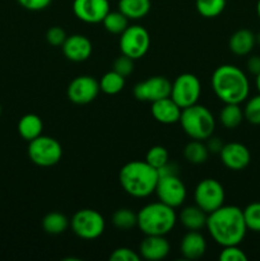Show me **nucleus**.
I'll use <instances>...</instances> for the list:
<instances>
[{
    "label": "nucleus",
    "mask_w": 260,
    "mask_h": 261,
    "mask_svg": "<svg viewBox=\"0 0 260 261\" xmlns=\"http://www.w3.org/2000/svg\"><path fill=\"white\" fill-rule=\"evenodd\" d=\"M205 228L213 241L222 247L240 245L247 232L242 209L236 205H222L209 213Z\"/></svg>",
    "instance_id": "nucleus-1"
},
{
    "label": "nucleus",
    "mask_w": 260,
    "mask_h": 261,
    "mask_svg": "<svg viewBox=\"0 0 260 261\" xmlns=\"http://www.w3.org/2000/svg\"><path fill=\"white\" fill-rule=\"evenodd\" d=\"M212 88L223 103H242L250 93V83L244 70L232 64L218 66L212 74Z\"/></svg>",
    "instance_id": "nucleus-2"
},
{
    "label": "nucleus",
    "mask_w": 260,
    "mask_h": 261,
    "mask_svg": "<svg viewBox=\"0 0 260 261\" xmlns=\"http://www.w3.org/2000/svg\"><path fill=\"white\" fill-rule=\"evenodd\" d=\"M158 177V170L145 161L127 162L119 172L120 186L133 198H147L154 194Z\"/></svg>",
    "instance_id": "nucleus-3"
},
{
    "label": "nucleus",
    "mask_w": 260,
    "mask_h": 261,
    "mask_svg": "<svg viewBox=\"0 0 260 261\" xmlns=\"http://www.w3.org/2000/svg\"><path fill=\"white\" fill-rule=\"evenodd\" d=\"M137 227L147 236H166L170 233L177 222L175 208L163 204L162 201L149 203L137 213Z\"/></svg>",
    "instance_id": "nucleus-4"
},
{
    "label": "nucleus",
    "mask_w": 260,
    "mask_h": 261,
    "mask_svg": "<svg viewBox=\"0 0 260 261\" xmlns=\"http://www.w3.org/2000/svg\"><path fill=\"white\" fill-rule=\"evenodd\" d=\"M181 127L189 138L205 142L216 130V119L213 114L203 105H193L181 111Z\"/></svg>",
    "instance_id": "nucleus-5"
},
{
    "label": "nucleus",
    "mask_w": 260,
    "mask_h": 261,
    "mask_svg": "<svg viewBox=\"0 0 260 261\" xmlns=\"http://www.w3.org/2000/svg\"><path fill=\"white\" fill-rule=\"evenodd\" d=\"M28 157L38 167H53L63 157V147L53 137L40 135L28 142Z\"/></svg>",
    "instance_id": "nucleus-6"
},
{
    "label": "nucleus",
    "mask_w": 260,
    "mask_h": 261,
    "mask_svg": "<svg viewBox=\"0 0 260 261\" xmlns=\"http://www.w3.org/2000/svg\"><path fill=\"white\" fill-rule=\"evenodd\" d=\"M103 216L94 209H81L70 219V228L82 240H96L105 232Z\"/></svg>",
    "instance_id": "nucleus-7"
},
{
    "label": "nucleus",
    "mask_w": 260,
    "mask_h": 261,
    "mask_svg": "<svg viewBox=\"0 0 260 261\" xmlns=\"http://www.w3.org/2000/svg\"><path fill=\"white\" fill-rule=\"evenodd\" d=\"M119 46L122 55L129 56L133 60H138L149 50L150 36L143 25H127L126 30L120 35Z\"/></svg>",
    "instance_id": "nucleus-8"
},
{
    "label": "nucleus",
    "mask_w": 260,
    "mask_h": 261,
    "mask_svg": "<svg viewBox=\"0 0 260 261\" xmlns=\"http://www.w3.org/2000/svg\"><path fill=\"white\" fill-rule=\"evenodd\" d=\"M224 199H226V193L223 185L216 178H204L194 190L195 204L206 214L224 205Z\"/></svg>",
    "instance_id": "nucleus-9"
},
{
    "label": "nucleus",
    "mask_w": 260,
    "mask_h": 261,
    "mask_svg": "<svg viewBox=\"0 0 260 261\" xmlns=\"http://www.w3.org/2000/svg\"><path fill=\"white\" fill-rule=\"evenodd\" d=\"M201 94L200 81L191 73L180 74L171 87V98L181 107L186 109L189 106L198 103Z\"/></svg>",
    "instance_id": "nucleus-10"
},
{
    "label": "nucleus",
    "mask_w": 260,
    "mask_h": 261,
    "mask_svg": "<svg viewBox=\"0 0 260 261\" xmlns=\"http://www.w3.org/2000/svg\"><path fill=\"white\" fill-rule=\"evenodd\" d=\"M154 194L166 205L178 208L185 203L188 190L178 175H163L158 177Z\"/></svg>",
    "instance_id": "nucleus-11"
},
{
    "label": "nucleus",
    "mask_w": 260,
    "mask_h": 261,
    "mask_svg": "<svg viewBox=\"0 0 260 261\" xmlns=\"http://www.w3.org/2000/svg\"><path fill=\"white\" fill-rule=\"evenodd\" d=\"M172 83L166 76L154 75L134 86L133 94L138 101L154 102L171 96Z\"/></svg>",
    "instance_id": "nucleus-12"
},
{
    "label": "nucleus",
    "mask_w": 260,
    "mask_h": 261,
    "mask_svg": "<svg viewBox=\"0 0 260 261\" xmlns=\"http://www.w3.org/2000/svg\"><path fill=\"white\" fill-rule=\"evenodd\" d=\"M99 82L91 75H79L69 83L66 94L69 101L75 105H88L99 93Z\"/></svg>",
    "instance_id": "nucleus-13"
},
{
    "label": "nucleus",
    "mask_w": 260,
    "mask_h": 261,
    "mask_svg": "<svg viewBox=\"0 0 260 261\" xmlns=\"http://www.w3.org/2000/svg\"><path fill=\"white\" fill-rule=\"evenodd\" d=\"M110 12L109 0H74L73 13L79 20L89 24L102 23Z\"/></svg>",
    "instance_id": "nucleus-14"
},
{
    "label": "nucleus",
    "mask_w": 260,
    "mask_h": 261,
    "mask_svg": "<svg viewBox=\"0 0 260 261\" xmlns=\"http://www.w3.org/2000/svg\"><path fill=\"white\" fill-rule=\"evenodd\" d=\"M221 162L226 168L231 171H242L250 165L251 154L246 145L242 143L232 142L223 144L219 152Z\"/></svg>",
    "instance_id": "nucleus-15"
},
{
    "label": "nucleus",
    "mask_w": 260,
    "mask_h": 261,
    "mask_svg": "<svg viewBox=\"0 0 260 261\" xmlns=\"http://www.w3.org/2000/svg\"><path fill=\"white\" fill-rule=\"evenodd\" d=\"M64 56L68 60L74 63H82L91 58L92 55V42L84 35H70L66 37L65 42L61 46Z\"/></svg>",
    "instance_id": "nucleus-16"
},
{
    "label": "nucleus",
    "mask_w": 260,
    "mask_h": 261,
    "mask_svg": "<svg viewBox=\"0 0 260 261\" xmlns=\"http://www.w3.org/2000/svg\"><path fill=\"white\" fill-rule=\"evenodd\" d=\"M170 244L166 236L147 234L139 245V255L148 261H161L170 254Z\"/></svg>",
    "instance_id": "nucleus-17"
},
{
    "label": "nucleus",
    "mask_w": 260,
    "mask_h": 261,
    "mask_svg": "<svg viewBox=\"0 0 260 261\" xmlns=\"http://www.w3.org/2000/svg\"><path fill=\"white\" fill-rule=\"evenodd\" d=\"M181 111H183V109L171 97H166V98L152 102V106H150V114L154 117L155 121L165 125L178 122Z\"/></svg>",
    "instance_id": "nucleus-18"
},
{
    "label": "nucleus",
    "mask_w": 260,
    "mask_h": 261,
    "mask_svg": "<svg viewBox=\"0 0 260 261\" xmlns=\"http://www.w3.org/2000/svg\"><path fill=\"white\" fill-rule=\"evenodd\" d=\"M206 251L205 237L199 231H188L180 242V252L186 260H198Z\"/></svg>",
    "instance_id": "nucleus-19"
},
{
    "label": "nucleus",
    "mask_w": 260,
    "mask_h": 261,
    "mask_svg": "<svg viewBox=\"0 0 260 261\" xmlns=\"http://www.w3.org/2000/svg\"><path fill=\"white\" fill-rule=\"evenodd\" d=\"M256 45V37L252 31L241 28L232 33L228 41V47L232 54L237 56H246Z\"/></svg>",
    "instance_id": "nucleus-20"
},
{
    "label": "nucleus",
    "mask_w": 260,
    "mask_h": 261,
    "mask_svg": "<svg viewBox=\"0 0 260 261\" xmlns=\"http://www.w3.org/2000/svg\"><path fill=\"white\" fill-rule=\"evenodd\" d=\"M208 214L198 205L185 206L178 214V221L188 231H201L206 226Z\"/></svg>",
    "instance_id": "nucleus-21"
},
{
    "label": "nucleus",
    "mask_w": 260,
    "mask_h": 261,
    "mask_svg": "<svg viewBox=\"0 0 260 261\" xmlns=\"http://www.w3.org/2000/svg\"><path fill=\"white\" fill-rule=\"evenodd\" d=\"M42 120L36 114L24 115L18 121V133H19L20 138L24 139L25 142H31V140L42 135Z\"/></svg>",
    "instance_id": "nucleus-22"
},
{
    "label": "nucleus",
    "mask_w": 260,
    "mask_h": 261,
    "mask_svg": "<svg viewBox=\"0 0 260 261\" xmlns=\"http://www.w3.org/2000/svg\"><path fill=\"white\" fill-rule=\"evenodd\" d=\"M119 10L129 20H138L149 13L152 3L150 0H119Z\"/></svg>",
    "instance_id": "nucleus-23"
},
{
    "label": "nucleus",
    "mask_w": 260,
    "mask_h": 261,
    "mask_svg": "<svg viewBox=\"0 0 260 261\" xmlns=\"http://www.w3.org/2000/svg\"><path fill=\"white\" fill-rule=\"evenodd\" d=\"M219 122L226 129H236L240 126L244 117V110L239 103H224L223 109L219 112Z\"/></svg>",
    "instance_id": "nucleus-24"
},
{
    "label": "nucleus",
    "mask_w": 260,
    "mask_h": 261,
    "mask_svg": "<svg viewBox=\"0 0 260 261\" xmlns=\"http://www.w3.org/2000/svg\"><path fill=\"white\" fill-rule=\"evenodd\" d=\"M184 157L191 165H201L208 160L209 150L203 140L191 139L184 148Z\"/></svg>",
    "instance_id": "nucleus-25"
},
{
    "label": "nucleus",
    "mask_w": 260,
    "mask_h": 261,
    "mask_svg": "<svg viewBox=\"0 0 260 261\" xmlns=\"http://www.w3.org/2000/svg\"><path fill=\"white\" fill-rule=\"evenodd\" d=\"M70 226V221L59 212H51L42 219V228L48 234H61Z\"/></svg>",
    "instance_id": "nucleus-26"
},
{
    "label": "nucleus",
    "mask_w": 260,
    "mask_h": 261,
    "mask_svg": "<svg viewBox=\"0 0 260 261\" xmlns=\"http://www.w3.org/2000/svg\"><path fill=\"white\" fill-rule=\"evenodd\" d=\"M125 87V76L121 74L116 73L115 70L107 71L99 79V89L103 93L114 96V94L120 93Z\"/></svg>",
    "instance_id": "nucleus-27"
},
{
    "label": "nucleus",
    "mask_w": 260,
    "mask_h": 261,
    "mask_svg": "<svg viewBox=\"0 0 260 261\" xmlns=\"http://www.w3.org/2000/svg\"><path fill=\"white\" fill-rule=\"evenodd\" d=\"M102 24L107 32L112 33V35H121L129 25V19L119 9L115 12L110 10L102 20Z\"/></svg>",
    "instance_id": "nucleus-28"
},
{
    "label": "nucleus",
    "mask_w": 260,
    "mask_h": 261,
    "mask_svg": "<svg viewBox=\"0 0 260 261\" xmlns=\"http://www.w3.org/2000/svg\"><path fill=\"white\" fill-rule=\"evenodd\" d=\"M111 222L115 228L121 229V231H129V229L137 227L138 217L137 213H134L132 209L120 208L112 214Z\"/></svg>",
    "instance_id": "nucleus-29"
},
{
    "label": "nucleus",
    "mask_w": 260,
    "mask_h": 261,
    "mask_svg": "<svg viewBox=\"0 0 260 261\" xmlns=\"http://www.w3.org/2000/svg\"><path fill=\"white\" fill-rule=\"evenodd\" d=\"M227 0H195L196 12L204 18H216L224 10Z\"/></svg>",
    "instance_id": "nucleus-30"
},
{
    "label": "nucleus",
    "mask_w": 260,
    "mask_h": 261,
    "mask_svg": "<svg viewBox=\"0 0 260 261\" xmlns=\"http://www.w3.org/2000/svg\"><path fill=\"white\" fill-rule=\"evenodd\" d=\"M242 213H244L247 231L260 233V201L249 204L246 208L242 209Z\"/></svg>",
    "instance_id": "nucleus-31"
},
{
    "label": "nucleus",
    "mask_w": 260,
    "mask_h": 261,
    "mask_svg": "<svg viewBox=\"0 0 260 261\" xmlns=\"http://www.w3.org/2000/svg\"><path fill=\"white\" fill-rule=\"evenodd\" d=\"M144 161L149 163L152 167H154L155 170H160L161 167H163L170 161V154H168V150L165 147L154 145V147L148 149Z\"/></svg>",
    "instance_id": "nucleus-32"
},
{
    "label": "nucleus",
    "mask_w": 260,
    "mask_h": 261,
    "mask_svg": "<svg viewBox=\"0 0 260 261\" xmlns=\"http://www.w3.org/2000/svg\"><path fill=\"white\" fill-rule=\"evenodd\" d=\"M245 120L252 125H260V93L247 99L244 109Z\"/></svg>",
    "instance_id": "nucleus-33"
},
{
    "label": "nucleus",
    "mask_w": 260,
    "mask_h": 261,
    "mask_svg": "<svg viewBox=\"0 0 260 261\" xmlns=\"http://www.w3.org/2000/svg\"><path fill=\"white\" fill-rule=\"evenodd\" d=\"M221 261H247V255L242 249H240L239 245H232V246H224L219 254Z\"/></svg>",
    "instance_id": "nucleus-34"
},
{
    "label": "nucleus",
    "mask_w": 260,
    "mask_h": 261,
    "mask_svg": "<svg viewBox=\"0 0 260 261\" xmlns=\"http://www.w3.org/2000/svg\"><path fill=\"white\" fill-rule=\"evenodd\" d=\"M112 70H115L116 73L121 74L122 76H129L130 74L134 70V60L130 59L126 55H120L119 58H116V60L114 61V66H112Z\"/></svg>",
    "instance_id": "nucleus-35"
},
{
    "label": "nucleus",
    "mask_w": 260,
    "mask_h": 261,
    "mask_svg": "<svg viewBox=\"0 0 260 261\" xmlns=\"http://www.w3.org/2000/svg\"><path fill=\"white\" fill-rule=\"evenodd\" d=\"M109 259L111 261H139L140 255L129 247H119L111 252Z\"/></svg>",
    "instance_id": "nucleus-36"
},
{
    "label": "nucleus",
    "mask_w": 260,
    "mask_h": 261,
    "mask_svg": "<svg viewBox=\"0 0 260 261\" xmlns=\"http://www.w3.org/2000/svg\"><path fill=\"white\" fill-rule=\"evenodd\" d=\"M66 33L65 31L63 30L61 27H51L50 30L46 32V41L50 43L51 46H55V47H59V46H63V43L65 42L66 40Z\"/></svg>",
    "instance_id": "nucleus-37"
},
{
    "label": "nucleus",
    "mask_w": 260,
    "mask_h": 261,
    "mask_svg": "<svg viewBox=\"0 0 260 261\" xmlns=\"http://www.w3.org/2000/svg\"><path fill=\"white\" fill-rule=\"evenodd\" d=\"M18 4L31 12H40L46 9L53 0H17Z\"/></svg>",
    "instance_id": "nucleus-38"
},
{
    "label": "nucleus",
    "mask_w": 260,
    "mask_h": 261,
    "mask_svg": "<svg viewBox=\"0 0 260 261\" xmlns=\"http://www.w3.org/2000/svg\"><path fill=\"white\" fill-rule=\"evenodd\" d=\"M205 144H206V148H208L209 153H214V154H219L222 147H223L222 140L219 139L218 137H213V135L209 137L208 139L205 140Z\"/></svg>",
    "instance_id": "nucleus-39"
},
{
    "label": "nucleus",
    "mask_w": 260,
    "mask_h": 261,
    "mask_svg": "<svg viewBox=\"0 0 260 261\" xmlns=\"http://www.w3.org/2000/svg\"><path fill=\"white\" fill-rule=\"evenodd\" d=\"M246 68L250 73L254 74V75L256 76L257 74L260 73V56L259 55L250 56V58L247 59Z\"/></svg>",
    "instance_id": "nucleus-40"
},
{
    "label": "nucleus",
    "mask_w": 260,
    "mask_h": 261,
    "mask_svg": "<svg viewBox=\"0 0 260 261\" xmlns=\"http://www.w3.org/2000/svg\"><path fill=\"white\" fill-rule=\"evenodd\" d=\"M255 84H256V88L260 93V73L256 75V81H255Z\"/></svg>",
    "instance_id": "nucleus-41"
},
{
    "label": "nucleus",
    "mask_w": 260,
    "mask_h": 261,
    "mask_svg": "<svg viewBox=\"0 0 260 261\" xmlns=\"http://www.w3.org/2000/svg\"><path fill=\"white\" fill-rule=\"evenodd\" d=\"M256 13H257V17H259L260 19V0H257L256 3Z\"/></svg>",
    "instance_id": "nucleus-42"
},
{
    "label": "nucleus",
    "mask_w": 260,
    "mask_h": 261,
    "mask_svg": "<svg viewBox=\"0 0 260 261\" xmlns=\"http://www.w3.org/2000/svg\"><path fill=\"white\" fill-rule=\"evenodd\" d=\"M255 37H256V43L260 46V32L257 35H255Z\"/></svg>",
    "instance_id": "nucleus-43"
},
{
    "label": "nucleus",
    "mask_w": 260,
    "mask_h": 261,
    "mask_svg": "<svg viewBox=\"0 0 260 261\" xmlns=\"http://www.w3.org/2000/svg\"><path fill=\"white\" fill-rule=\"evenodd\" d=\"M2 111H3V110H2V105H0V116H2Z\"/></svg>",
    "instance_id": "nucleus-44"
}]
</instances>
